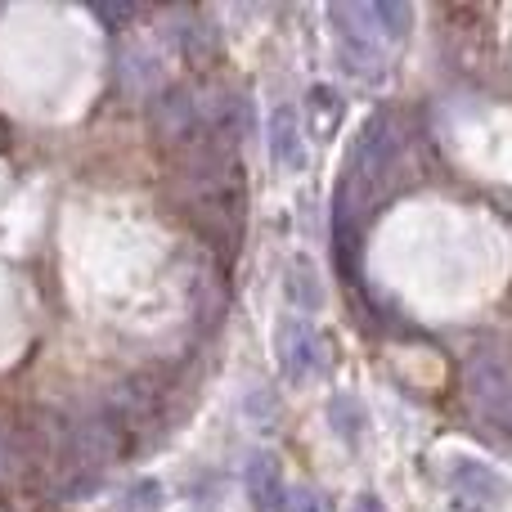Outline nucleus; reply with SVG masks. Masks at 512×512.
<instances>
[{"label": "nucleus", "instance_id": "1", "mask_svg": "<svg viewBox=\"0 0 512 512\" xmlns=\"http://www.w3.org/2000/svg\"><path fill=\"white\" fill-rule=\"evenodd\" d=\"M333 36L342 72L360 81H378L387 72V59L409 32V5L382 0V5H333Z\"/></svg>", "mask_w": 512, "mask_h": 512}, {"label": "nucleus", "instance_id": "2", "mask_svg": "<svg viewBox=\"0 0 512 512\" xmlns=\"http://www.w3.org/2000/svg\"><path fill=\"white\" fill-rule=\"evenodd\" d=\"M400 153H405V126H400L396 113H373L369 122L360 126L351 144V158H346V171H342V189H337V212L351 216V212H364L373 198L382 194L387 176L400 167Z\"/></svg>", "mask_w": 512, "mask_h": 512}, {"label": "nucleus", "instance_id": "3", "mask_svg": "<svg viewBox=\"0 0 512 512\" xmlns=\"http://www.w3.org/2000/svg\"><path fill=\"white\" fill-rule=\"evenodd\" d=\"M274 351H279V369L288 382L315 378L328 364V342L319 337V328L310 319H283L279 333H274Z\"/></svg>", "mask_w": 512, "mask_h": 512}, {"label": "nucleus", "instance_id": "4", "mask_svg": "<svg viewBox=\"0 0 512 512\" xmlns=\"http://www.w3.org/2000/svg\"><path fill=\"white\" fill-rule=\"evenodd\" d=\"M468 396L490 423L508 414L512 405V360L499 351H477L468 360Z\"/></svg>", "mask_w": 512, "mask_h": 512}, {"label": "nucleus", "instance_id": "5", "mask_svg": "<svg viewBox=\"0 0 512 512\" xmlns=\"http://www.w3.org/2000/svg\"><path fill=\"white\" fill-rule=\"evenodd\" d=\"M450 490L463 508L481 512V508H495L499 499H504V477L477 459H454L450 463Z\"/></svg>", "mask_w": 512, "mask_h": 512}, {"label": "nucleus", "instance_id": "6", "mask_svg": "<svg viewBox=\"0 0 512 512\" xmlns=\"http://www.w3.org/2000/svg\"><path fill=\"white\" fill-rule=\"evenodd\" d=\"M265 140H270L274 167H283V171H301V167H306V135H301V117H297V108H292V104H279L270 113Z\"/></svg>", "mask_w": 512, "mask_h": 512}, {"label": "nucleus", "instance_id": "7", "mask_svg": "<svg viewBox=\"0 0 512 512\" xmlns=\"http://www.w3.org/2000/svg\"><path fill=\"white\" fill-rule=\"evenodd\" d=\"M243 486H248V499L256 512H283L288 486H283V472L274 454H252L248 472H243Z\"/></svg>", "mask_w": 512, "mask_h": 512}, {"label": "nucleus", "instance_id": "8", "mask_svg": "<svg viewBox=\"0 0 512 512\" xmlns=\"http://www.w3.org/2000/svg\"><path fill=\"white\" fill-rule=\"evenodd\" d=\"M328 423H333V432L342 436L346 445H360L364 441V427H369V418H364V405L355 396H346V391H337L333 400H328Z\"/></svg>", "mask_w": 512, "mask_h": 512}, {"label": "nucleus", "instance_id": "9", "mask_svg": "<svg viewBox=\"0 0 512 512\" xmlns=\"http://www.w3.org/2000/svg\"><path fill=\"white\" fill-rule=\"evenodd\" d=\"M306 113H310V131H315V140H328V135L337 131V122H342V95L328 86H315L306 95Z\"/></svg>", "mask_w": 512, "mask_h": 512}, {"label": "nucleus", "instance_id": "10", "mask_svg": "<svg viewBox=\"0 0 512 512\" xmlns=\"http://www.w3.org/2000/svg\"><path fill=\"white\" fill-rule=\"evenodd\" d=\"M288 301L301 310H319L324 306V288H319V274L315 265L306 261V256H297V261L288 265Z\"/></svg>", "mask_w": 512, "mask_h": 512}, {"label": "nucleus", "instance_id": "11", "mask_svg": "<svg viewBox=\"0 0 512 512\" xmlns=\"http://www.w3.org/2000/svg\"><path fill=\"white\" fill-rule=\"evenodd\" d=\"M283 512H333L324 490H310V486H288V499H283Z\"/></svg>", "mask_w": 512, "mask_h": 512}, {"label": "nucleus", "instance_id": "12", "mask_svg": "<svg viewBox=\"0 0 512 512\" xmlns=\"http://www.w3.org/2000/svg\"><path fill=\"white\" fill-rule=\"evenodd\" d=\"M351 512H387V504H382V499H373V495H360L351 504Z\"/></svg>", "mask_w": 512, "mask_h": 512}, {"label": "nucleus", "instance_id": "13", "mask_svg": "<svg viewBox=\"0 0 512 512\" xmlns=\"http://www.w3.org/2000/svg\"><path fill=\"white\" fill-rule=\"evenodd\" d=\"M499 427H504V432H512V405H508V414L499 418Z\"/></svg>", "mask_w": 512, "mask_h": 512}]
</instances>
